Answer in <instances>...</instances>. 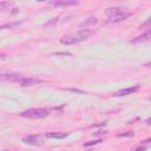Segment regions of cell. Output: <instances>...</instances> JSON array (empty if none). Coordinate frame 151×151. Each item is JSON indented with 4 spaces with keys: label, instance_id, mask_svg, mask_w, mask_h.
Instances as JSON below:
<instances>
[{
    "label": "cell",
    "instance_id": "cell-14",
    "mask_svg": "<svg viewBox=\"0 0 151 151\" xmlns=\"http://www.w3.org/2000/svg\"><path fill=\"white\" fill-rule=\"evenodd\" d=\"M133 136V132L132 131H127V132H123V133H118L117 137L120 138V137H132Z\"/></svg>",
    "mask_w": 151,
    "mask_h": 151
},
{
    "label": "cell",
    "instance_id": "cell-9",
    "mask_svg": "<svg viewBox=\"0 0 151 151\" xmlns=\"http://www.w3.org/2000/svg\"><path fill=\"white\" fill-rule=\"evenodd\" d=\"M67 136L68 133L66 132H50L45 134L46 138H57V139H63V138H66Z\"/></svg>",
    "mask_w": 151,
    "mask_h": 151
},
{
    "label": "cell",
    "instance_id": "cell-12",
    "mask_svg": "<svg viewBox=\"0 0 151 151\" xmlns=\"http://www.w3.org/2000/svg\"><path fill=\"white\" fill-rule=\"evenodd\" d=\"M11 6H12V2H9V1H2V2H0V9H7Z\"/></svg>",
    "mask_w": 151,
    "mask_h": 151
},
{
    "label": "cell",
    "instance_id": "cell-19",
    "mask_svg": "<svg viewBox=\"0 0 151 151\" xmlns=\"http://www.w3.org/2000/svg\"><path fill=\"white\" fill-rule=\"evenodd\" d=\"M0 58L1 59H5V54H0Z\"/></svg>",
    "mask_w": 151,
    "mask_h": 151
},
{
    "label": "cell",
    "instance_id": "cell-7",
    "mask_svg": "<svg viewBox=\"0 0 151 151\" xmlns=\"http://www.w3.org/2000/svg\"><path fill=\"white\" fill-rule=\"evenodd\" d=\"M138 90H139V85L137 84V85H134V86H132V87L123 88V90H120V91L116 92V93H114L113 96H114V97H122V96H127V94H132V93L137 92Z\"/></svg>",
    "mask_w": 151,
    "mask_h": 151
},
{
    "label": "cell",
    "instance_id": "cell-15",
    "mask_svg": "<svg viewBox=\"0 0 151 151\" xmlns=\"http://www.w3.org/2000/svg\"><path fill=\"white\" fill-rule=\"evenodd\" d=\"M54 55H68V57H71L72 53H70V52H57V53H54Z\"/></svg>",
    "mask_w": 151,
    "mask_h": 151
},
{
    "label": "cell",
    "instance_id": "cell-13",
    "mask_svg": "<svg viewBox=\"0 0 151 151\" xmlns=\"http://www.w3.org/2000/svg\"><path fill=\"white\" fill-rule=\"evenodd\" d=\"M99 143H101V139H97V140H90V142L84 143V146H91V145H96V144H99Z\"/></svg>",
    "mask_w": 151,
    "mask_h": 151
},
{
    "label": "cell",
    "instance_id": "cell-1",
    "mask_svg": "<svg viewBox=\"0 0 151 151\" xmlns=\"http://www.w3.org/2000/svg\"><path fill=\"white\" fill-rule=\"evenodd\" d=\"M94 32L92 29H80L77 33H72V34H67L60 38V42L64 45H73V44H78L80 41L86 40L90 35H92Z\"/></svg>",
    "mask_w": 151,
    "mask_h": 151
},
{
    "label": "cell",
    "instance_id": "cell-4",
    "mask_svg": "<svg viewBox=\"0 0 151 151\" xmlns=\"http://www.w3.org/2000/svg\"><path fill=\"white\" fill-rule=\"evenodd\" d=\"M22 142L25 144L28 145H33V146H38V145H42L44 139L41 138V136L39 134H31V136H26L22 138Z\"/></svg>",
    "mask_w": 151,
    "mask_h": 151
},
{
    "label": "cell",
    "instance_id": "cell-18",
    "mask_svg": "<svg viewBox=\"0 0 151 151\" xmlns=\"http://www.w3.org/2000/svg\"><path fill=\"white\" fill-rule=\"evenodd\" d=\"M145 150V147H139V149H137L136 151H144Z\"/></svg>",
    "mask_w": 151,
    "mask_h": 151
},
{
    "label": "cell",
    "instance_id": "cell-2",
    "mask_svg": "<svg viewBox=\"0 0 151 151\" xmlns=\"http://www.w3.org/2000/svg\"><path fill=\"white\" fill-rule=\"evenodd\" d=\"M106 13L109 15V22H119L132 15L131 12L125 11V8L122 7H110L107 8Z\"/></svg>",
    "mask_w": 151,
    "mask_h": 151
},
{
    "label": "cell",
    "instance_id": "cell-5",
    "mask_svg": "<svg viewBox=\"0 0 151 151\" xmlns=\"http://www.w3.org/2000/svg\"><path fill=\"white\" fill-rule=\"evenodd\" d=\"M78 5V1L76 0H57V1H50L47 4V6H51V7H67V6H76Z\"/></svg>",
    "mask_w": 151,
    "mask_h": 151
},
{
    "label": "cell",
    "instance_id": "cell-16",
    "mask_svg": "<svg viewBox=\"0 0 151 151\" xmlns=\"http://www.w3.org/2000/svg\"><path fill=\"white\" fill-rule=\"evenodd\" d=\"M57 21H58V18H53V19H52L50 22H46V24L44 25V27H46V26H50V25H52V24H54V22H57Z\"/></svg>",
    "mask_w": 151,
    "mask_h": 151
},
{
    "label": "cell",
    "instance_id": "cell-10",
    "mask_svg": "<svg viewBox=\"0 0 151 151\" xmlns=\"http://www.w3.org/2000/svg\"><path fill=\"white\" fill-rule=\"evenodd\" d=\"M98 21V19L96 18V17H90V18H87L85 21H83L80 25H79V27H87L88 25H93V24H96Z\"/></svg>",
    "mask_w": 151,
    "mask_h": 151
},
{
    "label": "cell",
    "instance_id": "cell-8",
    "mask_svg": "<svg viewBox=\"0 0 151 151\" xmlns=\"http://www.w3.org/2000/svg\"><path fill=\"white\" fill-rule=\"evenodd\" d=\"M150 38H151V32H150V31H146L144 34H142V35H138L137 38L132 39V40H131V42H133V44L146 42V41H149V40H150Z\"/></svg>",
    "mask_w": 151,
    "mask_h": 151
},
{
    "label": "cell",
    "instance_id": "cell-17",
    "mask_svg": "<svg viewBox=\"0 0 151 151\" xmlns=\"http://www.w3.org/2000/svg\"><path fill=\"white\" fill-rule=\"evenodd\" d=\"M67 91H73V92H79V93H81V91H79V90H76V88H66Z\"/></svg>",
    "mask_w": 151,
    "mask_h": 151
},
{
    "label": "cell",
    "instance_id": "cell-6",
    "mask_svg": "<svg viewBox=\"0 0 151 151\" xmlns=\"http://www.w3.org/2000/svg\"><path fill=\"white\" fill-rule=\"evenodd\" d=\"M18 83L21 86H33V85H38L39 83H42L41 79H35V78H26V77H20V79L18 80Z\"/></svg>",
    "mask_w": 151,
    "mask_h": 151
},
{
    "label": "cell",
    "instance_id": "cell-11",
    "mask_svg": "<svg viewBox=\"0 0 151 151\" xmlns=\"http://www.w3.org/2000/svg\"><path fill=\"white\" fill-rule=\"evenodd\" d=\"M21 24H22L21 21H15V22H11V24L0 25V29H2V28H14V27H18V26H20Z\"/></svg>",
    "mask_w": 151,
    "mask_h": 151
},
{
    "label": "cell",
    "instance_id": "cell-3",
    "mask_svg": "<svg viewBox=\"0 0 151 151\" xmlns=\"http://www.w3.org/2000/svg\"><path fill=\"white\" fill-rule=\"evenodd\" d=\"M21 117L24 118H31V119H40V118H45L48 116V110L47 109H29L26 110L24 112L20 113Z\"/></svg>",
    "mask_w": 151,
    "mask_h": 151
},
{
    "label": "cell",
    "instance_id": "cell-20",
    "mask_svg": "<svg viewBox=\"0 0 151 151\" xmlns=\"http://www.w3.org/2000/svg\"><path fill=\"white\" fill-rule=\"evenodd\" d=\"M87 151H92V150H87Z\"/></svg>",
    "mask_w": 151,
    "mask_h": 151
}]
</instances>
